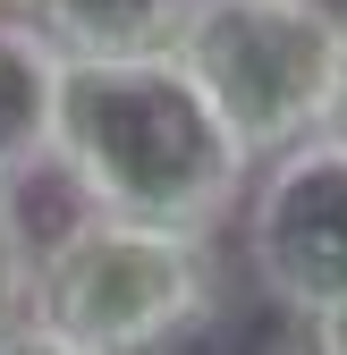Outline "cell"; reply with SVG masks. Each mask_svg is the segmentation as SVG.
I'll return each instance as SVG.
<instances>
[{
	"instance_id": "1",
	"label": "cell",
	"mask_w": 347,
	"mask_h": 355,
	"mask_svg": "<svg viewBox=\"0 0 347 355\" xmlns=\"http://www.w3.org/2000/svg\"><path fill=\"white\" fill-rule=\"evenodd\" d=\"M51 169L85 211L221 237L246 195V144L178 60H68L51 102Z\"/></svg>"
},
{
	"instance_id": "2",
	"label": "cell",
	"mask_w": 347,
	"mask_h": 355,
	"mask_svg": "<svg viewBox=\"0 0 347 355\" xmlns=\"http://www.w3.org/2000/svg\"><path fill=\"white\" fill-rule=\"evenodd\" d=\"M26 322L102 355H169L221 322V262L212 237L153 229L119 211H76L34 254Z\"/></svg>"
},
{
	"instance_id": "3",
	"label": "cell",
	"mask_w": 347,
	"mask_h": 355,
	"mask_svg": "<svg viewBox=\"0 0 347 355\" xmlns=\"http://www.w3.org/2000/svg\"><path fill=\"white\" fill-rule=\"evenodd\" d=\"M178 60L246 161L305 144L314 127H339L347 94V9L330 0H195Z\"/></svg>"
},
{
	"instance_id": "4",
	"label": "cell",
	"mask_w": 347,
	"mask_h": 355,
	"mask_svg": "<svg viewBox=\"0 0 347 355\" xmlns=\"http://www.w3.org/2000/svg\"><path fill=\"white\" fill-rule=\"evenodd\" d=\"M246 271L280 313H314L347 296V127H314L305 144L263 161L254 195H237Z\"/></svg>"
},
{
	"instance_id": "5",
	"label": "cell",
	"mask_w": 347,
	"mask_h": 355,
	"mask_svg": "<svg viewBox=\"0 0 347 355\" xmlns=\"http://www.w3.org/2000/svg\"><path fill=\"white\" fill-rule=\"evenodd\" d=\"M17 17L60 60H169L195 0H26Z\"/></svg>"
},
{
	"instance_id": "6",
	"label": "cell",
	"mask_w": 347,
	"mask_h": 355,
	"mask_svg": "<svg viewBox=\"0 0 347 355\" xmlns=\"http://www.w3.org/2000/svg\"><path fill=\"white\" fill-rule=\"evenodd\" d=\"M60 51L17 9H0V195L51 169V102H60Z\"/></svg>"
},
{
	"instance_id": "7",
	"label": "cell",
	"mask_w": 347,
	"mask_h": 355,
	"mask_svg": "<svg viewBox=\"0 0 347 355\" xmlns=\"http://www.w3.org/2000/svg\"><path fill=\"white\" fill-rule=\"evenodd\" d=\"M26 279H34V237H26L17 195H0V322L26 313Z\"/></svg>"
},
{
	"instance_id": "8",
	"label": "cell",
	"mask_w": 347,
	"mask_h": 355,
	"mask_svg": "<svg viewBox=\"0 0 347 355\" xmlns=\"http://www.w3.org/2000/svg\"><path fill=\"white\" fill-rule=\"evenodd\" d=\"M0 355H102V347H76V338H60V330H42V322H0Z\"/></svg>"
},
{
	"instance_id": "9",
	"label": "cell",
	"mask_w": 347,
	"mask_h": 355,
	"mask_svg": "<svg viewBox=\"0 0 347 355\" xmlns=\"http://www.w3.org/2000/svg\"><path fill=\"white\" fill-rule=\"evenodd\" d=\"M296 322H305V347L314 355H347V296L314 304V313H296Z\"/></svg>"
},
{
	"instance_id": "10",
	"label": "cell",
	"mask_w": 347,
	"mask_h": 355,
	"mask_svg": "<svg viewBox=\"0 0 347 355\" xmlns=\"http://www.w3.org/2000/svg\"><path fill=\"white\" fill-rule=\"evenodd\" d=\"M339 127H347V94H339Z\"/></svg>"
},
{
	"instance_id": "11",
	"label": "cell",
	"mask_w": 347,
	"mask_h": 355,
	"mask_svg": "<svg viewBox=\"0 0 347 355\" xmlns=\"http://www.w3.org/2000/svg\"><path fill=\"white\" fill-rule=\"evenodd\" d=\"M0 9H26V0H0Z\"/></svg>"
}]
</instances>
